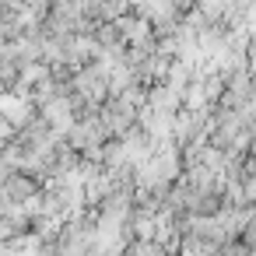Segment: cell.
<instances>
[{
    "label": "cell",
    "instance_id": "1",
    "mask_svg": "<svg viewBox=\"0 0 256 256\" xmlns=\"http://www.w3.org/2000/svg\"><path fill=\"white\" fill-rule=\"evenodd\" d=\"M238 238H242L249 249H256V210H252V214H246V224H242Z\"/></svg>",
    "mask_w": 256,
    "mask_h": 256
}]
</instances>
